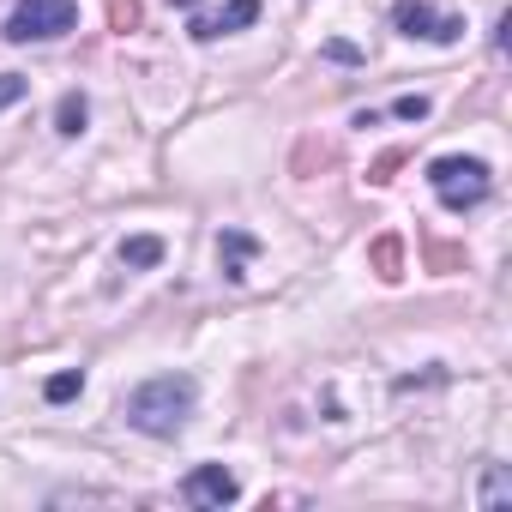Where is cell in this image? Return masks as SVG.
<instances>
[{"mask_svg":"<svg viewBox=\"0 0 512 512\" xmlns=\"http://www.w3.org/2000/svg\"><path fill=\"white\" fill-rule=\"evenodd\" d=\"M193 404H199L193 374H151V380H139V386L127 392L121 416H127V428H139V434H151V440H175V434L187 428Z\"/></svg>","mask_w":512,"mask_h":512,"instance_id":"cell-1","label":"cell"},{"mask_svg":"<svg viewBox=\"0 0 512 512\" xmlns=\"http://www.w3.org/2000/svg\"><path fill=\"white\" fill-rule=\"evenodd\" d=\"M428 187H434V199L446 205V211H476L482 199H488V187H494V169L482 163V157H434L428 163Z\"/></svg>","mask_w":512,"mask_h":512,"instance_id":"cell-2","label":"cell"},{"mask_svg":"<svg viewBox=\"0 0 512 512\" xmlns=\"http://www.w3.org/2000/svg\"><path fill=\"white\" fill-rule=\"evenodd\" d=\"M79 31V0H19L7 13V43H55Z\"/></svg>","mask_w":512,"mask_h":512,"instance_id":"cell-3","label":"cell"},{"mask_svg":"<svg viewBox=\"0 0 512 512\" xmlns=\"http://www.w3.org/2000/svg\"><path fill=\"white\" fill-rule=\"evenodd\" d=\"M392 31L410 37V43H458L464 37V19L434 13L428 0H398V7H392Z\"/></svg>","mask_w":512,"mask_h":512,"instance_id":"cell-4","label":"cell"},{"mask_svg":"<svg viewBox=\"0 0 512 512\" xmlns=\"http://www.w3.org/2000/svg\"><path fill=\"white\" fill-rule=\"evenodd\" d=\"M253 19H260V0H229V7H217V13H193L187 19V37L193 43H217L229 31H247Z\"/></svg>","mask_w":512,"mask_h":512,"instance_id":"cell-5","label":"cell"},{"mask_svg":"<svg viewBox=\"0 0 512 512\" xmlns=\"http://www.w3.org/2000/svg\"><path fill=\"white\" fill-rule=\"evenodd\" d=\"M181 494H187L193 506H229V500H241V482H235L223 464H193L187 482H181Z\"/></svg>","mask_w":512,"mask_h":512,"instance_id":"cell-6","label":"cell"},{"mask_svg":"<svg viewBox=\"0 0 512 512\" xmlns=\"http://www.w3.org/2000/svg\"><path fill=\"white\" fill-rule=\"evenodd\" d=\"M115 260H121L127 272H151V266H163V241H157V235H127V241L115 247Z\"/></svg>","mask_w":512,"mask_h":512,"instance_id":"cell-7","label":"cell"},{"mask_svg":"<svg viewBox=\"0 0 512 512\" xmlns=\"http://www.w3.org/2000/svg\"><path fill=\"white\" fill-rule=\"evenodd\" d=\"M247 253H253V235H241V229H223V241H217V260H223V278H229V284H241V278H247V272H241V266H247Z\"/></svg>","mask_w":512,"mask_h":512,"instance_id":"cell-8","label":"cell"},{"mask_svg":"<svg viewBox=\"0 0 512 512\" xmlns=\"http://www.w3.org/2000/svg\"><path fill=\"white\" fill-rule=\"evenodd\" d=\"M85 121H91V103H85L79 91H67V97H61V109H55V133H61V139H79V133H85Z\"/></svg>","mask_w":512,"mask_h":512,"instance_id":"cell-9","label":"cell"},{"mask_svg":"<svg viewBox=\"0 0 512 512\" xmlns=\"http://www.w3.org/2000/svg\"><path fill=\"white\" fill-rule=\"evenodd\" d=\"M79 392H85V374H79V368H67V374H49V380H43V398H49V404H73Z\"/></svg>","mask_w":512,"mask_h":512,"instance_id":"cell-10","label":"cell"},{"mask_svg":"<svg viewBox=\"0 0 512 512\" xmlns=\"http://www.w3.org/2000/svg\"><path fill=\"white\" fill-rule=\"evenodd\" d=\"M482 506H506L512 500V482H506V470L500 464H488V476H482V494H476Z\"/></svg>","mask_w":512,"mask_h":512,"instance_id":"cell-11","label":"cell"},{"mask_svg":"<svg viewBox=\"0 0 512 512\" xmlns=\"http://www.w3.org/2000/svg\"><path fill=\"white\" fill-rule=\"evenodd\" d=\"M25 91H31V85H25L19 73H0V109H13V103H25Z\"/></svg>","mask_w":512,"mask_h":512,"instance_id":"cell-12","label":"cell"},{"mask_svg":"<svg viewBox=\"0 0 512 512\" xmlns=\"http://www.w3.org/2000/svg\"><path fill=\"white\" fill-rule=\"evenodd\" d=\"M392 115H404V121H422V115H428V97H398V103H392Z\"/></svg>","mask_w":512,"mask_h":512,"instance_id":"cell-13","label":"cell"},{"mask_svg":"<svg viewBox=\"0 0 512 512\" xmlns=\"http://www.w3.org/2000/svg\"><path fill=\"white\" fill-rule=\"evenodd\" d=\"M169 7H193V0H169Z\"/></svg>","mask_w":512,"mask_h":512,"instance_id":"cell-14","label":"cell"}]
</instances>
